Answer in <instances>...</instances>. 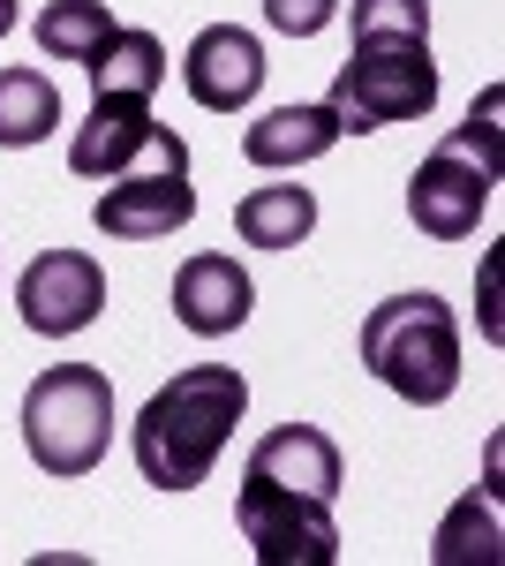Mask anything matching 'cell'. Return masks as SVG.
Wrapping results in <instances>:
<instances>
[{
    "mask_svg": "<svg viewBox=\"0 0 505 566\" xmlns=\"http://www.w3.org/2000/svg\"><path fill=\"white\" fill-rule=\"evenodd\" d=\"M339 446L317 423H280L242 461L234 522L264 566H333L339 559Z\"/></svg>",
    "mask_w": 505,
    "mask_h": 566,
    "instance_id": "1",
    "label": "cell"
},
{
    "mask_svg": "<svg viewBox=\"0 0 505 566\" xmlns=\"http://www.w3.org/2000/svg\"><path fill=\"white\" fill-rule=\"evenodd\" d=\"M339 136H370L392 122H422L438 106V61H430V0H355V53L333 76Z\"/></svg>",
    "mask_w": 505,
    "mask_h": 566,
    "instance_id": "2",
    "label": "cell"
},
{
    "mask_svg": "<svg viewBox=\"0 0 505 566\" xmlns=\"http://www.w3.org/2000/svg\"><path fill=\"white\" fill-rule=\"evenodd\" d=\"M250 416V378L234 363H189L173 370L167 386L151 392L128 423V453H136V476L151 491H197L219 469L234 423Z\"/></svg>",
    "mask_w": 505,
    "mask_h": 566,
    "instance_id": "3",
    "label": "cell"
},
{
    "mask_svg": "<svg viewBox=\"0 0 505 566\" xmlns=\"http://www.w3.org/2000/svg\"><path fill=\"white\" fill-rule=\"evenodd\" d=\"M362 370L408 408H445L461 392V317L445 295H392L362 317Z\"/></svg>",
    "mask_w": 505,
    "mask_h": 566,
    "instance_id": "4",
    "label": "cell"
},
{
    "mask_svg": "<svg viewBox=\"0 0 505 566\" xmlns=\"http://www.w3.org/2000/svg\"><path fill=\"white\" fill-rule=\"evenodd\" d=\"M498 114H505V91L491 84L467 106L461 129L415 167V181H408V219H415V234H430V242H467L475 219L491 212L498 159H505V122Z\"/></svg>",
    "mask_w": 505,
    "mask_h": 566,
    "instance_id": "5",
    "label": "cell"
},
{
    "mask_svg": "<svg viewBox=\"0 0 505 566\" xmlns=\"http://www.w3.org/2000/svg\"><path fill=\"white\" fill-rule=\"evenodd\" d=\"M23 446L53 483H76L114 446V378L98 363H53L23 392Z\"/></svg>",
    "mask_w": 505,
    "mask_h": 566,
    "instance_id": "6",
    "label": "cell"
},
{
    "mask_svg": "<svg viewBox=\"0 0 505 566\" xmlns=\"http://www.w3.org/2000/svg\"><path fill=\"white\" fill-rule=\"evenodd\" d=\"M98 234H114V242H159V234H181L189 219H197V181H189V144L159 122L151 144L128 159L114 189L98 197Z\"/></svg>",
    "mask_w": 505,
    "mask_h": 566,
    "instance_id": "7",
    "label": "cell"
},
{
    "mask_svg": "<svg viewBox=\"0 0 505 566\" xmlns=\"http://www.w3.org/2000/svg\"><path fill=\"white\" fill-rule=\"evenodd\" d=\"M15 310H23V325L39 340H76L84 325H98V310H106V272L84 250H45V258L23 264Z\"/></svg>",
    "mask_w": 505,
    "mask_h": 566,
    "instance_id": "8",
    "label": "cell"
},
{
    "mask_svg": "<svg viewBox=\"0 0 505 566\" xmlns=\"http://www.w3.org/2000/svg\"><path fill=\"white\" fill-rule=\"evenodd\" d=\"M264 69L272 61H264L256 31H242V23H211L181 53V84H189V98L204 114H242L256 91H264Z\"/></svg>",
    "mask_w": 505,
    "mask_h": 566,
    "instance_id": "9",
    "label": "cell"
},
{
    "mask_svg": "<svg viewBox=\"0 0 505 566\" xmlns=\"http://www.w3.org/2000/svg\"><path fill=\"white\" fill-rule=\"evenodd\" d=\"M167 303H173V317H181V333H197V340H227V333L250 325L256 280L227 258V250H197V258L173 272Z\"/></svg>",
    "mask_w": 505,
    "mask_h": 566,
    "instance_id": "10",
    "label": "cell"
},
{
    "mask_svg": "<svg viewBox=\"0 0 505 566\" xmlns=\"http://www.w3.org/2000/svg\"><path fill=\"white\" fill-rule=\"evenodd\" d=\"M151 98H91V114L76 122V136H69V167L84 181H114L151 144Z\"/></svg>",
    "mask_w": 505,
    "mask_h": 566,
    "instance_id": "11",
    "label": "cell"
},
{
    "mask_svg": "<svg viewBox=\"0 0 505 566\" xmlns=\"http://www.w3.org/2000/svg\"><path fill=\"white\" fill-rule=\"evenodd\" d=\"M333 144H339V122H333L325 98H317V106H272V114H256L250 129H242V159L264 167V175H280V167L325 159Z\"/></svg>",
    "mask_w": 505,
    "mask_h": 566,
    "instance_id": "12",
    "label": "cell"
},
{
    "mask_svg": "<svg viewBox=\"0 0 505 566\" xmlns=\"http://www.w3.org/2000/svg\"><path fill=\"white\" fill-rule=\"evenodd\" d=\"M84 76H91V98H159V84H167V45L151 39V31L114 23V39L84 61Z\"/></svg>",
    "mask_w": 505,
    "mask_h": 566,
    "instance_id": "13",
    "label": "cell"
},
{
    "mask_svg": "<svg viewBox=\"0 0 505 566\" xmlns=\"http://www.w3.org/2000/svg\"><path fill=\"white\" fill-rule=\"evenodd\" d=\"M234 234L256 242V250H295V242L317 234V197L302 181H256L234 205Z\"/></svg>",
    "mask_w": 505,
    "mask_h": 566,
    "instance_id": "14",
    "label": "cell"
},
{
    "mask_svg": "<svg viewBox=\"0 0 505 566\" xmlns=\"http://www.w3.org/2000/svg\"><path fill=\"white\" fill-rule=\"evenodd\" d=\"M61 129V91L45 69H0V144L8 151H31Z\"/></svg>",
    "mask_w": 505,
    "mask_h": 566,
    "instance_id": "15",
    "label": "cell"
},
{
    "mask_svg": "<svg viewBox=\"0 0 505 566\" xmlns=\"http://www.w3.org/2000/svg\"><path fill=\"white\" fill-rule=\"evenodd\" d=\"M114 39V15L98 0H45L39 8V53L45 61H91Z\"/></svg>",
    "mask_w": 505,
    "mask_h": 566,
    "instance_id": "16",
    "label": "cell"
},
{
    "mask_svg": "<svg viewBox=\"0 0 505 566\" xmlns=\"http://www.w3.org/2000/svg\"><path fill=\"white\" fill-rule=\"evenodd\" d=\"M461 559H498V522H491V499H483V506L467 499L461 514L445 522V536H438V566H461Z\"/></svg>",
    "mask_w": 505,
    "mask_h": 566,
    "instance_id": "17",
    "label": "cell"
},
{
    "mask_svg": "<svg viewBox=\"0 0 505 566\" xmlns=\"http://www.w3.org/2000/svg\"><path fill=\"white\" fill-rule=\"evenodd\" d=\"M339 0H264V23L280 31V39H317V31H333Z\"/></svg>",
    "mask_w": 505,
    "mask_h": 566,
    "instance_id": "18",
    "label": "cell"
},
{
    "mask_svg": "<svg viewBox=\"0 0 505 566\" xmlns=\"http://www.w3.org/2000/svg\"><path fill=\"white\" fill-rule=\"evenodd\" d=\"M8 31H15V0H0V39H8Z\"/></svg>",
    "mask_w": 505,
    "mask_h": 566,
    "instance_id": "19",
    "label": "cell"
}]
</instances>
